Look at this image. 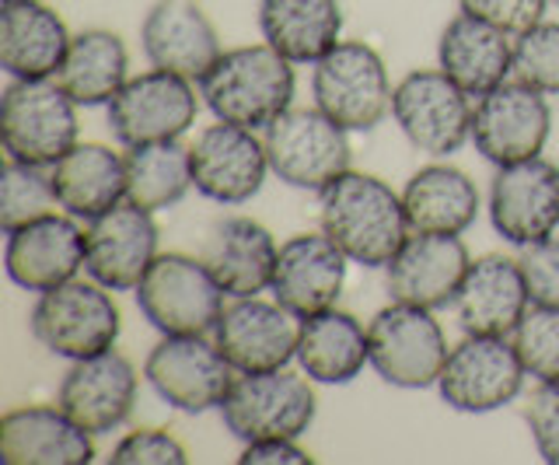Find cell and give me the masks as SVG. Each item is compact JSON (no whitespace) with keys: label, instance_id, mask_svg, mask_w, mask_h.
I'll list each match as a JSON object with an SVG mask.
<instances>
[{"label":"cell","instance_id":"obj_3","mask_svg":"<svg viewBox=\"0 0 559 465\" xmlns=\"http://www.w3.org/2000/svg\"><path fill=\"white\" fill-rule=\"evenodd\" d=\"M136 308L162 336H214L227 298L206 260L162 252L136 284Z\"/></svg>","mask_w":559,"mask_h":465},{"label":"cell","instance_id":"obj_43","mask_svg":"<svg viewBox=\"0 0 559 465\" xmlns=\"http://www.w3.org/2000/svg\"><path fill=\"white\" fill-rule=\"evenodd\" d=\"M556 4H559V0H556Z\"/></svg>","mask_w":559,"mask_h":465},{"label":"cell","instance_id":"obj_2","mask_svg":"<svg viewBox=\"0 0 559 465\" xmlns=\"http://www.w3.org/2000/svg\"><path fill=\"white\" fill-rule=\"evenodd\" d=\"M294 67L270 43L224 49L200 81V98L214 119L262 133L294 106Z\"/></svg>","mask_w":559,"mask_h":465},{"label":"cell","instance_id":"obj_10","mask_svg":"<svg viewBox=\"0 0 559 465\" xmlns=\"http://www.w3.org/2000/svg\"><path fill=\"white\" fill-rule=\"evenodd\" d=\"M472 112L476 98L465 95L441 67H419L395 81L392 123L427 158H451L472 141Z\"/></svg>","mask_w":559,"mask_h":465},{"label":"cell","instance_id":"obj_33","mask_svg":"<svg viewBox=\"0 0 559 465\" xmlns=\"http://www.w3.org/2000/svg\"><path fill=\"white\" fill-rule=\"evenodd\" d=\"M130 78V49L109 28L74 32L57 71V84L81 109L109 106Z\"/></svg>","mask_w":559,"mask_h":465},{"label":"cell","instance_id":"obj_1","mask_svg":"<svg viewBox=\"0 0 559 465\" xmlns=\"http://www.w3.org/2000/svg\"><path fill=\"white\" fill-rule=\"evenodd\" d=\"M319 228L354 266L384 270L409 238L402 189H392L371 171L349 168L319 193Z\"/></svg>","mask_w":559,"mask_h":465},{"label":"cell","instance_id":"obj_14","mask_svg":"<svg viewBox=\"0 0 559 465\" xmlns=\"http://www.w3.org/2000/svg\"><path fill=\"white\" fill-rule=\"evenodd\" d=\"M552 136L549 95L524 81H503L500 88L476 98L472 112V144L489 165H518L538 158Z\"/></svg>","mask_w":559,"mask_h":465},{"label":"cell","instance_id":"obj_6","mask_svg":"<svg viewBox=\"0 0 559 465\" xmlns=\"http://www.w3.org/2000/svg\"><path fill=\"white\" fill-rule=\"evenodd\" d=\"M395 84L371 43L343 39L311 63V102L349 133H371L392 116Z\"/></svg>","mask_w":559,"mask_h":465},{"label":"cell","instance_id":"obj_21","mask_svg":"<svg viewBox=\"0 0 559 465\" xmlns=\"http://www.w3.org/2000/svg\"><path fill=\"white\" fill-rule=\"evenodd\" d=\"M140 49L151 67L192 84H200L224 53L217 28L200 0H154L140 22Z\"/></svg>","mask_w":559,"mask_h":465},{"label":"cell","instance_id":"obj_18","mask_svg":"<svg viewBox=\"0 0 559 465\" xmlns=\"http://www.w3.org/2000/svg\"><path fill=\"white\" fill-rule=\"evenodd\" d=\"M214 339L238 374L290 368L297 365L301 315L276 298H231L214 330Z\"/></svg>","mask_w":559,"mask_h":465},{"label":"cell","instance_id":"obj_15","mask_svg":"<svg viewBox=\"0 0 559 465\" xmlns=\"http://www.w3.org/2000/svg\"><path fill=\"white\" fill-rule=\"evenodd\" d=\"M192 158V189L221 206H241L262 193L273 176L270 154L262 133L238 123H210L189 144Z\"/></svg>","mask_w":559,"mask_h":465},{"label":"cell","instance_id":"obj_4","mask_svg":"<svg viewBox=\"0 0 559 465\" xmlns=\"http://www.w3.org/2000/svg\"><path fill=\"white\" fill-rule=\"evenodd\" d=\"M28 330L46 354L60 360H84L112 350L122 333L116 290L92 277H74L46 295H35Z\"/></svg>","mask_w":559,"mask_h":465},{"label":"cell","instance_id":"obj_39","mask_svg":"<svg viewBox=\"0 0 559 465\" xmlns=\"http://www.w3.org/2000/svg\"><path fill=\"white\" fill-rule=\"evenodd\" d=\"M524 424H528L538 458L559 465V382H538L524 406Z\"/></svg>","mask_w":559,"mask_h":465},{"label":"cell","instance_id":"obj_42","mask_svg":"<svg viewBox=\"0 0 559 465\" xmlns=\"http://www.w3.org/2000/svg\"><path fill=\"white\" fill-rule=\"evenodd\" d=\"M241 465H311V452L301 448V441L280 438V441H252L241 444Z\"/></svg>","mask_w":559,"mask_h":465},{"label":"cell","instance_id":"obj_17","mask_svg":"<svg viewBox=\"0 0 559 465\" xmlns=\"http://www.w3.org/2000/svg\"><path fill=\"white\" fill-rule=\"evenodd\" d=\"M157 220L151 211L122 200L112 211L84 224V273L109 290H136L162 255Z\"/></svg>","mask_w":559,"mask_h":465},{"label":"cell","instance_id":"obj_29","mask_svg":"<svg viewBox=\"0 0 559 465\" xmlns=\"http://www.w3.org/2000/svg\"><path fill=\"white\" fill-rule=\"evenodd\" d=\"M402 206H406L409 231L465 235L483 211V193L476 179H468V171L433 158L402 186Z\"/></svg>","mask_w":559,"mask_h":465},{"label":"cell","instance_id":"obj_20","mask_svg":"<svg viewBox=\"0 0 559 465\" xmlns=\"http://www.w3.org/2000/svg\"><path fill=\"white\" fill-rule=\"evenodd\" d=\"M468 266L472 255L462 235L409 231V238L392 255V263L384 266V284H389L392 301L441 312L459 298Z\"/></svg>","mask_w":559,"mask_h":465},{"label":"cell","instance_id":"obj_13","mask_svg":"<svg viewBox=\"0 0 559 465\" xmlns=\"http://www.w3.org/2000/svg\"><path fill=\"white\" fill-rule=\"evenodd\" d=\"M524 382H528V371L511 336H465L451 347L448 365L437 378V392L448 409L483 417V413L511 406Z\"/></svg>","mask_w":559,"mask_h":465},{"label":"cell","instance_id":"obj_38","mask_svg":"<svg viewBox=\"0 0 559 465\" xmlns=\"http://www.w3.org/2000/svg\"><path fill=\"white\" fill-rule=\"evenodd\" d=\"M109 462L112 465H186L189 452L165 427H136L127 438H119Z\"/></svg>","mask_w":559,"mask_h":465},{"label":"cell","instance_id":"obj_24","mask_svg":"<svg viewBox=\"0 0 559 465\" xmlns=\"http://www.w3.org/2000/svg\"><path fill=\"white\" fill-rule=\"evenodd\" d=\"M451 308L465 336H514L532 308L521 260L500 252L472 260Z\"/></svg>","mask_w":559,"mask_h":465},{"label":"cell","instance_id":"obj_41","mask_svg":"<svg viewBox=\"0 0 559 465\" xmlns=\"http://www.w3.org/2000/svg\"><path fill=\"white\" fill-rule=\"evenodd\" d=\"M521 270L524 284H528L532 305H549L559 308V235L546 238V242L521 249Z\"/></svg>","mask_w":559,"mask_h":465},{"label":"cell","instance_id":"obj_36","mask_svg":"<svg viewBox=\"0 0 559 465\" xmlns=\"http://www.w3.org/2000/svg\"><path fill=\"white\" fill-rule=\"evenodd\" d=\"M511 339L528 378H535V382H559V308L532 305Z\"/></svg>","mask_w":559,"mask_h":465},{"label":"cell","instance_id":"obj_34","mask_svg":"<svg viewBox=\"0 0 559 465\" xmlns=\"http://www.w3.org/2000/svg\"><path fill=\"white\" fill-rule=\"evenodd\" d=\"M192 189V158L189 144H140L127 147V200L162 214L179 206Z\"/></svg>","mask_w":559,"mask_h":465},{"label":"cell","instance_id":"obj_35","mask_svg":"<svg viewBox=\"0 0 559 465\" xmlns=\"http://www.w3.org/2000/svg\"><path fill=\"white\" fill-rule=\"evenodd\" d=\"M49 214H60L52 171L43 165H25L8 158L4 171H0V231L8 235Z\"/></svg>","mask_w":559,"mask_h":465},{"label":"cell","instance_id":"obj_40","mask_svg":"<svg viewBox=\"0 0 559 465\" xmlns=\"http://www.w3.org/2000/svg\"><path fill=\"white\" fill-rule=\"evenodd\" d=\"M546 8L549 0H459V11L503 28L507 36H521V32L538 25L546 19Z\"/></svg>","mask_w":559,"mask_h":465},{"label":"cell","instance_id":"obj_30","mask_svg":"<svg viewBox=\"0 0 559 465\" xmlns=\"http://www.w3.org/2000/svg\"><path fill=\"white\" fill-rule=\"evenodd\" d=\"M57 186L60 211L78 217L81 224L102 217L127 200V151H112L109 144L81 141L49 168Z\"/></svg>","mask_w":559,"mask_h":465},{"label":"cell","instance_id":"obj_8","mask_svg":"<svg viewBox=\"0 0 559 465\" xmlns=\"http://www.w3.org/2000/svg\"><path fill=\"white\" fill-rule=\"evenodd\" d=\"M78 102L57 78L11 81L0 95V141L11 162L52 168L63 154L81 144Z\"/></svg>","mask_w":559,"mask_h":465},{"label":"cell","instance_id":"obj_31","mask_svg":"<svg viewBox=\"0 0 559 465\" xmlns=\"http://www.w3.org/2000/svg\"><path fill=\"white\" fill-rule=\"evenodd\" d=\"M297 368L314 385H349L354 378L364 374V368H371L367 325L357 315L343 312L340 305L301 319Z\"/></svg>","mask_w":559,"mask_h":465},{"label":"cell","instance_id":"obj_12","mask_svg":"<svg viewBox=\"0 0 559 465\" xmlns=\"http://www.w3.org/2000/svg\"><path fill=\"white\" fill-rule=\"evenodd\" d=\"M200 84L168 71H140L105 106L109 130L122 147L182 141L200 116Z\"/></svg>","mask_w":559,"mask_h":465},{"label":"cell","instance_id":"obj_19","mask_svg":"<svg viewBox=\"0 0 559 465\" xmlns=\"http://www.w3.org/2000/svg\"><path fill=\"white\" fill-rule=\"evenodd\" d=\"M136 395H140V374L133 368V360L112 347L95 357L70 360V368L57 389V406L67 409L84 430L102 438L130 420Z\"/></svg>","mask_w":559,"mask_h":465},{"label":"cell","instance_id":"obj_23","mask_svg":"<svg viewBox=\"0 0 559 465\" xmlns=\"http://www.w3.org/2000/svg\"><path fill=\"white\" fill-rule=\"evenodd\" d=\"M349 255L319 231H297L280 242V260L273 273V298L284 301L301 319L336 308L346 287Z\"/></svg>","mask_w":559,"mask_h":465},{"label":"cell","instance_id":"obj_16","mask_svg":"<svg viewBox=\"0 0 559 465\" xmlns=\"http://www.w3.org/2000/svg\"><path fill=\"white\" fill-rule=\"evenodd\" d=\"M486 211L507 246L528 249L559 235V165L546 154L497 168Z\"/></svg>","mask_w":559,"mask_h":465},{"label":"cell","instance_id":"obj_7","mask_svg":"<svg viewBox=\"0 0 559 465\" xmlns=\"http://www.w3.org/2000/svg\"><path fill=\"white\" fill-rule=\"evenodd\" d=\"M349 130L325 116L319 106H290L284 116L262 130L273 176L301 193H322L354 165Z\"/></svg>","mask_w":559,"mask_h":465},{"label":"cell","instance_id":"obj_28","mask_svg":"<svg viewBox=\"0 0 559 465\" xmlns=\"http://www.w3.org/2000/svg\"><path fill=\"white\" fill-rule=\"evenodd\" d=\"M206 266L214 270L227 298H255L273 287L280 260V242L266 224L255 217H224L214 224L203 252Z\"/></svg>","mask_w":559,"mask_h":465},{"label":"cell","instance_id":"obj_27","mask_svg":"<svg viewBox=\"0 0 559 465\" xmlns=\"http://www.w3.org/2000/svg\"><path fill=\"white\" fill-rule=\"evenodd\" d=\"M437 67L472 98L514 78V36L459 11L437 39Z\"/></svg>","mask_w":559,"mask_h":465},{"label":"cell","instance_id":"obj_26","mask_svg":"<svg viewBox=\"0 0 559 465\" xmlns=\"http://www.w3.org/2000/svg\"><path fill=\"white\" fill-rule=\"evenodd\" d=\"M74 32L43 0H4L0 11V67L11 81L57 78Z\"/></svg>","mask_w":559,"mask_h":465},{"label":"cell","instance_id":"obj_11","mask_svg":"<svg viewBox=\"0 0 559 465\" xmlns=\"http://www.w3.org/2000/svg\"><path fill=\"white\" fill-rule=\"evenodd\" d=\"M238 371L214 336H162L144 360V382L165 406L200 417L221 409Z\"/></svg>","mask_w":559,"mask_h":465},{"label":"cell","instance_id":"obj_25","mask_svg":"<svg viewBox=\"0 0 559 465\" xmlns=\"http://www.w3.org/2000/svg\"><path fill=\"white\" fill-rule=\"evenodd\" d=\"M0 462L4 465H87L95 462V434L67 409L17 406L0 417Z\"/></svg>","mask_w":559,"mask_h":465},{"label":"cell","instance_id":"obj_22","mask_svg":"<svg viewBox=\"0 0 559 465\" xmlns=\"http://www.w3.org/2000/svg\"><path fill=\"white\" fill-rule=\"evenodd\" d=\"M4 270L14 287L28 295H46L84 270V224L70 214H49L25 228L8 231Z\"/></svg>","mask_w":559,"mask_h":465},{"label":"cell","instance_id":"obj_32","mask_svg":"<svg viewBox=\"0 0 559 465\" xmlns=\"http://www.w3.org/2000/svg\"><path fill=\"white\" fill-rule=\"evenodd\" d=\"M343 0H259V36L290 63L322 60L343 43Z\"/></svg>","mask_w":559,"mask_h":465},{"label":"cell","instance_id":"obj_9","mask_svg":"<svg viewBox=\"0 0 559 465\" xmlns=\"http://www.w3.org/2000/svg\"><path fill=\"white\" fill-rule=\"evenodd\" d=\"M371 339V371L384 385L402 392L437 389L448 365V336L444 325L433 319L430 308L392 301L367 322Z\"/></svg>","mask_w":559,"mask_h":465},{"label":"cell","instance_id":"obj_37","mask_svg":"<svg viewBox=\"0 0 559 465\" xmlns=\"http://www.w3.org/2000/svg\"><path fill=\"white\" fill-rule=\"evenodd\" d=\"M514 81H524L542 95H559V22L542 19L514 36Z\"/></svg>","mask_w":559,"mask_h":465},{"label":"cell","instance_id":"obj_5","mask_svg":"<svg viewBox=\"0 0 559 465\" xmlns=\"http://www.w3.org/2000/svg\"><path fill=\"white\" fill-rule=\"evenodd\" d=\"M221 420L241 444L252 441H301L314 417H319V395L314 382L297 368L252 371L238 374L227 400L221 403Z\"/></svg>","mask_w":559,"mask_h":465}]
</instances>
